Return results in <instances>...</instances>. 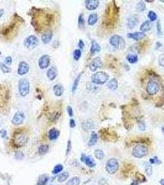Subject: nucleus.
<instances>
[{
	"label": "nucleus",
	"instance_id": "f257e3e1",
	"mask_svg": "<svg viewBox=\"0 0 164 185\" xmlns=\"http://www.w3.org/2000/svg\"><path fill=\"white\" fill-rule=\"evenodd\" d=\"M29 140V136L23 130L21 129H18L16 131V133L13 136L12 142L14 146L17 147H22L24 146Z\"/></svg>",
	"mask_w": 164,
	"mask_h": 185
},
{
	"label": "nucleus",
	"instance_id": "f03ea898",
	"mask_svg": "<svg viewBox=\"0 0 164 185\" xmlns=\"http://www.w3.org/2000/svg\"><path fill=\"white\" fill-rule=\"evenodd\" d=\"M109 75L104 72H97L93 74L91 80V82L96 85H102L108 81Z\"/></svg>",
	"mask_w": 164,
	"mask_h": 185
},
{
	"label": "nucleus",
	"instance_id": "7ed1b4c3",
	"mask_svg": "<svg viewBox=\"0 0 164 185\" xmlns=\"http://www.w3.org/2000/svg\"><path fill=\"white\" fill-rule=\"evenodd\" d=\"M30 82L25 78H22L19 80L18 90L19 94L22 97H25L30 92Z\"/></svg>",
	"mask_w": 164,
	"mask_h": 185
},
{
	"label": "nucleus",
	"instance_id": "20e7f679",
	"mask_svg": "<svg viewBox=\"0 0 164 185\" xmlns=\"http://www.w3.org/2000/svg\"><path fill=\"white\" fill-rule=\"evenodd\" d=\"M109 43L111 46L116 49L121 50L125 48V41L122 37L119 35L112 36L110 38Z\"/></svg>",
	"mask_w": 164,
	"mask_h": 185
},
{
	"label": "nucleus",
	"instance_id": "39448f33",
	"mask_svg": "<svg viewBox=\"0 0 164 185\" xmlns=\"http://www.w3.org/2000/svg\"><path fill=\"white\" fill-rule=\"evenodd\" d=\"M148 153V148L143 145H138L134 146L132 151L133 156L138 159H141L143 157L146 156Z\"/></svg>",
	"mask_w": 164,
	"mask_h": 185
},
{
	"label": "nucleus",
	"instance_id": "423d86ee",
	"mask_svg": "<svg viewBox=\"0 0 164 185\" xmlns=\"http://www.w3.org/2000/svg\"><path fill=\"white\" fill-rule=\"evenodd\" d=\"M119 168V162L115 158H111L107 160L106 164V170L109 174L112 175L117 172Z\"/></svg>",
	"mask_w": 164,
	"mask_h": 185
},
{
	"label": "nucleus",
	"instance_id": "0eeeda50",
	"mask_svg": "<svg viewBox=\"0 0 164 185\" xmlns=\"http://www.w3.org/2000/svg\"><path fill=\"white\" fill-rule=\"evenodd\" d=\"M23 45H24V46L26 48L29 49H33L36 48L37 46H38L39 40L36 36L30 35L27 36L24 40Z\"/></svg>",
	"mask_w": 164,
	"mask_h": 185
},
{
	"label": "nucleus",
	"instance_id": "6e6552de",
	"mask_svg": "<svg viewBox=\"0 0 164 185\" xmlns=\"http://www.w3.org/2000/svg\"><path fill=\"white\" fill-rule=\"evenodd\" d=\"M160 89V85L154 80H151L148 83L146 86V91L149 95H156Z\"/></svg>",
	"mask_w": 164,
	"mask_h": 185
},
{
	"label": "nucleus",
	"instance_id": "1a4fd4ad",
	"mask_svg": "<svg viewBox=\"0 0 164 185\" xmlns=\"http://www.w3.org/2000/svg\"><path fill=\"white\" fill-rule=\"evenodd\" d=\"M25 119V114L22 111H17L12 119V123L15 125H20L22 124Z\"/></svg>",
	"mask_w": 164,
	"mask_h": 185
},
{
	"label": "nucleus",
	"instance_id": "9d476101",
	"mask_svg": "<svg viewBox=\"0 0 164 185\" xmlns=\"http://www.w3.org/2000/svg\"><path fill=\"white\" fill-rule=\"evenodd\" d=\"M80 159H81V161L85 163L88 167L93 168L96 166L95 161L91 156H86L85 154L82 153L80 157Z\"/></svg>",
	"mask_w": 164,
	"mask_h": 185
},
{
	"label": "nucleus",
	"instance_id": "9b49d317",
	"mask_svg": "<svg viewBox=\"0 0 164 185\" xmlns=\"http://www.w3.org/2000/svg\"><path fill=\"white\" fill-rule=\"evenodd\" d=\"M102 66V62L99 57H96L92 60L90 64V69L91 72H96L98 69Z\"/></svg>",
	"mask_w": 164,
	"mask_h": 185
},
{
	"label": "nucleus",
	"instance_id": "f8f14e48",
	"mask_svg": "<svg viewBox=\"0 0 164 185\" xmlns=\"http://www.w3.org/2000/svg\"><path fill=\"white\" fill-rule=\"evenodd\" d=\"M50 64V57L48 55H43L38 60V66L41 69L48 68Z\"/></svg>",
	"mask_w": 164,
	"mask_h": 185
},
{
	"label": "nucleus",
	"instance_id": "ddd939ff",
	"mask_svg": "<svg viewBox=\"0 0 164 185\" xmlns=\"http://www.w3.org/2000/svg\"><path fill=\"white\" fill-rule=\"evenodd\" d=\"M30 66L25 61H22L19 64L17 69V73L19 75H24L29 71Z\"/></svg>",
	"mask_w": 164,
	"mask_h": 185
},
{
	"label": "nucleus",
	"instance_id": "4468645a",
	"mask_svg": "<svg viewBox=\"0 0 164 185\" xmlns=\"http://www.w3.org/2000/svg\"><path fill=\"white\" fill-rule=\"evenodd\" d=\"M16 25V22H12V23H11V24L8 25V27H6L4 28V29H3L1 32V34L3 35V36L5 37H8L9 35H10L12 32H14V30L15 29V27Z\"/></svg>",
	"mask_w": 164,
	"mask_h": 185
},
{
	"label": "nucleus",
	"instance_id": "2eb2a0df",
	"mask_svg": "<svg viewBox=\"0 0 164 185\" xmlns=\"http://www.w3.org/2000/svg\"><path fill=\"white\" fill-rule=\"evenodd\" d=\"M99 1L97 0H86L85 1L86 8L90 11H93L97 9L99 6Z\"/></svg>",
	"mask_w": 164,
	"mask_h": 185
},
{
	"label": "nucleus",
	"instance_id": "dca6fc26",
	"mask_svg": "<svg viewBox=\"0 0 164 185\" xmlns=\"http://www.w3.org/2000/svg\"><path fill=\"white\" fill-rule=\"evenodd\" d=\"M146 36V35L143 32H136L134 33H128L127 34V37L128 38L133 39L136 41H139L144 39Z\"/></svg>",
	"mask_w": 164,
	"mask_h": 185
},
{
	"label": "nucleus",
	"instance_id": "f3484780",
	"mask_svg": "<svg viewBox=\"0 0 164 185\" xmlns=\"http://www.w3.org/2000/svg\"><path fill=\"white\" fill-rule=\"evenodd\" d=\"M138 18L136 15H132L130 16L127 19V23H126V25H127L128 28L129 29H132L134 27L137 26L138 23Z\"/></svg>",
	"mask_w": 164,
	"mask_h": 185
},
{
	"label": "nucleus",
	"instance_id": "a211bd4d",
	"mask_svg": "<svg viewBox=\"0 0 164 185\" xmlns=\"http://www.w3.org/2000/svg\"><path fill=\"white\" fill-rule=\"evenodd\" d=\"M47 77L51 81H53L58 76V70L55 67H51L49 68L46 73Z\"/></svg>",
	"mask_w": 164,
	"mask_h": 185
},
{
	"label": "nucleus",
	"instance_id": "6ab92c4d",
	"mask_svg": "<svg viewBox=\"0 0 164 185\" xmlns=\"http://www.w3.org/2000/svg\"><path fill=\"white\" fill-rule=\"evenodd\" d=\"M53 38V32L51 30L45 32L41 36L42 42L44 44H48Z\"/></svg>",
	"mask_w": 164,
	"mask_h": 185
},
{
	"label": "nucleus",
	"instance_id": "aec40b11",
	"mask_svg": "<svg viewBox=\"0 0 164 185\" xmlns=\"http://www.w3.org/2000/svg\"><path fill=\"white\" fill-rule=\"evenodd\" d=\"M60 135V132L55 128H51L48 132V138L50 140L53 141L58 139Z\"/></svg>",
	"mask_w": 164,
	"mask_h": 185
},
{
	"label": "nucleus",
	"instance_id": "412c9836",
	"mask_svg": "<svg viewBox=\"0 0 164 185\" xmlns=\"http://www.w3.org/2000/svg\"><path fill=\"white\" fill-rule=\"evenodd\" d=\"M101 49V46L99 45L95 40H92L91 45L90 48V52L91 54H95V53H99Z\"/></svg>",
	"mask_w": 164,
	"mask_h": 185
},
{
	"label": "nucleus",
	"instance_id": "4be33fe9",
	"mask_svg": "<svg viewBox=\"0 0 164 185\" xmlns=\"http://www.w3.org/2000/svg\"><path fill=\"white\" fill-rule=\"evenodd\" d=\"M53 91H54V95L56 96H61L64 91V86L61 84H56L53 87Z\"/></svg>",
	"mask_w": 164,
	"mask_h": 185
},
{
	"label": "nucleus",
	"instance_id": "5701e85b",
	"mask_svg": "<svg viewBox=\"0 0 164 185\" xmlns=\"http://www.w3.org/2000/svg\"><path fill=\"white\" fill-rule=\"evenodd\" d=\"M151 27H152L151 22L149 20H148L144 22L143 24L141 25L140 30L142 32H143V33H144V32H147L151 30Z\"/></svg>",
	"mask_w": 164,
	"mask_h": 185
},
{
	"label": "nucleus",
	"instance_id": "b1692460",
	"mask_svg": "<svg viewBox=\"0 0 164 185\" xmlns=\"http://www.w3.org/2000/svg\"><path fill=\"white\" fill-rule=\"evenodd\" d=\"M97 140H98L97 135L95 132H93L91 134V137L90 138V140H89V141L88 143V145L89 146H95L97 143Z\"/></svg>",
	"mask_w": 164,
	"mask_h": 185
},
{
	"label": "nucleus",
	"instance_id": "393cba45",
	"mask_svg": "<svg viewBox=\"0 0 164 185\" xmlns=\"http://www.w3.org/2000/svg\"><path fill=\"white\" fill-rule=\"evenodd\" d=\"M98 16L96 13H91L89 16L88 19V24L90 25H94L97 22Z\"/></svg>",
	"mask_w": 164,
	"mask_h": 185
},
{
	"label": "nucleus",
	"instance_id": "a878e982",
	"mask_svg": "<svg viewBox=\"0 0 164 185\" xmlns=\"http://www.w3.org/2000/svg\"><path fill=\"white\" fill-rule=\"evenodd\" d=\"M118 86H119L118 81H117L115 78H112V79L110 80L107 84V88L112 90H116L117 88H118Z\"/></svg>",
	"mask_w": 164,
	"mask_h": 185
},
{
	"label": "nucleus",
	"instance_id": "bb28decb",
	"mask_svg": "<svg viewBox=\"0 0 164 185\" xmlns=\"http://www.w3.org/2000/svg\"><path fill=\"white\" fill-rule=\"evenodd\" d=\"M82 74H83V72H81L80 73H79L78 75V76L76 77L75 79V80H74L73 83L72 88V92H75V91L77 90V88L78 86V85H79L80 81V78L82 77Z\"/></svg>",
	"mask_w": 164,
	"mask_h": 185
},
{
	"label": "nucleus",
	"instance_id": "cd10ccee",
	"mask_svg": "<svg viewBox=\"0 0 164 185\" xmlns=\"http://www.w3.org/2000/svg\"><path fill=\"white\" fill-rule=\"evenodd\" d=\"M49 180V177L46 175H42L38 178L37 184L38 185H46L47 182Z\"/></svg>",
	"mask_w": 164,
	"mask_h": 185
},
{
	"label": "nucleus",
	"instance_id": "c85d7f7f",
	"mask_svg": "<svg viewBox=\"0 0 164 185\" xmlns=\"http://www.w3.org/2000/svg\"><path fill=\"white\" fill-rule=\"evenodd\" d=\"M126 60L130 64H135L138 61V57L137 55L133 54H129L126 56Z\"/></svg>",
	"mask_w": 164,
	"mask_h": 185
},
{
	"label": "nucleus",
	"instance_id": "c756f323",
	"mask_svg": "<svg viewBox=\"0 0 164 185\" xmlns=\"http://www.w3.org/2000/svg\"><path fill=\"white\" fill-rule=\"evenodd\" d=\"M94 154H95V156L96 158L98 160H103L105 157V154L104 153V152H103V151L100 149H96L95 151Z\"/></svg>",
	"mask_w": 164,
	"mask_h": 185
},
{
	"label": "nucleus",
	"instance_id": "7c9ffc66",
	"mask_svg": "<svg viewBox=\"0 0 164 185\" xmlns=\"http://www.w3.org/2000/svg\"><path fill=\"white\" fill-rule=\"evenodd\" d=\"M49 145H41L38 148V153L41 156L45 155L49 150Z\"/></svg>",
	"mask_w": 164,
	"mask_h": 185
},
{
	"label": "nucleus",
	"instance_id": "2f4dec72",
	"mask_svg": "<svg viewBox=\"0 0 164 185\" xmlns=\"http://www.w3.org/2000/svg\"><path fill=\"white\" fill-rule=\"evenodd\" d=\"M146 9V6L145 3L141 1L139 2H138L136 6V10H137L138 12H143V11H144Z\"/></svg>",
	"mask_w": 164,
	"mask_h": 185
},
{
	"label": "nucleus",
	"instance_id": "473e14b6",
	"mask_svg": "<svg viewBox=\"0 0 164 185\" xmlns=\"http://www.w3.org/2000/svg\"><path fill=\"white\" fill-rule=\"evenodd\" d=\"M83 128L86 130H91L94 128V123L90 120H86V121L84 122L83 123Z\"/></svg>",
	"mask_w": 164,
	"mask_h": 185
},
{
	"label": "nucleus",
	"instance_id": "72a5a7b5",
	"mask_svg": "<svg viewBox=\"0 0 164 185\" xmlns=\"http://www.w3.org/2000/svg\"><path fill=\"white\" fill-rule=\"evenodd\" d=\"M78 25L80 29H84L85 25V20L84 18L83 17V14H80L78 16Z\"/></svg>",
	"mask_w": 164,
	"mask_h": 185
},
{
	"label": "nucleus",
	"instance_id": "f704fd0d",
	"mask_svg": "<svg viewBox=\"0 0 164 185\" xmlns=\"http://www.w3.org/2000/svg\"><path fill=\"white\" fill-rule=\"evenodd\" d=\"M144 170L145 172L148 176H151L152 174V166L149 162H145L144 164Z\"/></svg>",
	"mask_w": 164,
	"mask_h": 185
},
{
	"label": "nucleus",
	"instance_id": "c9c22d12",
	"mask_svg": "<svg viewBox=\"0 0 164 185\" xmlns=\"http://www.w3.org/2000/svg\"><path fill=\"white\" fill-rule=\"evenodd\" d=\"M80 183V178L79 177H73L69 180L66 185H79Z\"/></svg>",
	"mask_w": 164,
	"mask_h": 185
},
{
	"label": "nucleus",
	"instance_id": "e433bc0d",
	"mask_svg": "<svg viewBox=\"0 0 164 185\" xmlns=\"http://www.w3.org/2000/svg\"><path fill=\"white\" fill-rule=\"evenodd\" d=\"M69 177V173L67 172H65L61 173L59 176L58 181L59 183H62V182H65V180H67L68 179Z\"/></svg>",
	"mask_w": 164,
	"mask_h": 185
},
{
	"label": "nucleus",
	"instance_id": "4c0bfd02",
	"mask_svg": "<svg viewBox=\"0 0 164 185\" xmlns=\"http://www.w3.org/2000/svg\"><path fill=\"white\" fill-rule=\"evenodd\" d=\"M0 69H1V71L4 73H10L12 71L11 69L9 68L7 65H6L4 63H0Z\"/></svg>",
	"mask_w": 164,
	"mask_h": 185
},
{
	"label": "nucleus",
	"instance_id": "58836bf2",
	"mask_svg": "<svg viewBox=\"0 0 164 185\" xmlns=\"http://www.w3.org/2000/svg\"><path fill=\"white\" fill-rule=\"evenodd\" d=\"M81 56H82V51L80 49H77L74 51L73 53V57L75 61H78V60L80 59Z\"/></svg>",
	"mask_w": 164,
	"mask_h": 185
},
{
	"label": "nucleus",
	"instance_id": "ea45409f",
	"mask_svg": "<svg viewBox=\"0 0 164 185\" xmlns=\"http://www.w3.org/2000/svg\"><path fill=\"white\" fill-rule=\"evenodd\" d=\"M148 17L149 18V21L151 22L155 21L157 20V14L154 11H150L148 12Z\"/></svg>",
	"mask_w": 164,
	"mask_h": 185
},
{
	"label": "nucleus",
	"instance_id": "a19ab883",
	"mask_svg": "<svg viewBox=\"0 0 164 185\" xmlns=\"http://www.w3.org/2000/svg\"><path fill=\"white\" fill-rule=\"evenodd\" d=\"M64 169V166L62 164H58L56 165L53 170V173L54 175L58 174L59 173H60L61 171Z\"/></svg>",
	"mask_w": 164,
	"mask_h": 185
},
{
	"label": "nucleus",
	"instance_id": "79ce46f5",
	"mask_svg": "<svg viewBox=\"0 0 164 185\" xmlns=\"http://www.w3.org/2000/svg\"><path fill=\"white\" fill-rule=\"evenodd\" d=\"M149 162L151 165L154 164V165H160L162 164V162L161 160H159L158 159V157L157 156H155L149 159Z\"/></svg>",
	"mask_w": 164,
	"mask_h": 185
},
{
	"label": "nucleus",
	"instance_id": "37998d69",
	"mask_svg": "<svg viewBox=\"0 0 164 185\" xmlns=\"http://www.w3.org/2000/svg\"><path fill=\"white\" fill-rule=\"evenodd\" d=\"M136 177L137 178V180L139 182H145L146 181V178L144 177V175L141 174L139 172L136 173Z\"/></svg>",
	"mask_w": 164,
	"mask_h": 185
},
{
	"label": "nucleus",
	"instance_id": "c03bdc74",
	"mask_svg": "<svg viewBox=\"0 0 164 185\" xmlns=\"http://www.w3.org/2000/svg\"><path fill=\"white\" fill-rule=\"evenodd\" d=\"M157 34L159 36H161L162 35L161 23L160 20H158L157 23Z\"/></svg>",
	"mask_w": 164,
	"mask_h": 185
},
{
	"label": "nucleus",
	"instance_id": "a18cd8bd",
	"mask_svg": "<svg viewBox=\"0 0 164 185\" xmlns=\"http://www.w3.org/2000/svg\"><path fill=\"white\" fill-rule=\"evenodd\" d=\"M158 61H159V66L162 67H164V53L159 56Z\"/></svg>",
	"mask_w": 164,
	"mask_h": 185
},
{
	"label": "nucleus",
	"instance_id": "49530a36",
	"mask_svg": "<svg viewBox=\"0 0 164 185\" xmlns=\"http://www.w3.org/2000/svg\"><path fill=\"white\" fill-rule=\"evenodd\" d=\"M15 157L17 160H22L23 157H24V155H23V154L21 151L17 152L15 154Z\"/></svg>",
	"mask_w": 164,
	"mask_h": 185
},
{
	"label": "nucleus",
	"instance_id": "de8ad7c7",
	"mask_svg": "<svg viewBox=\"0 0 164 185\" xmlns=\"http://www.w3.org/2000/svg\"><path fill=\"white\" fill-rule=\"evenodd\" d=\"M12 62V59L11 56L6 57L5 58V60H4V64L6 65H8V66H11Z\"/></svg>",
	"mask_w": 164,
	"mask_h": 185
},
{
	"label": "nucleus",
	"instance_id": "09e8293b",
	"mask_svg": "<svg viewBox=\"0 0 164 185\" xmlns=\"http://www.w3.org/2000/svg\"><path fill=\"white\" fill-rule=\"evenodd\" d=\"M67 113L69 114V115L70 117H73V109L70 106H68L67 108Z\"/></svg>",
	"mask_w": 164,
	"mask_h": 185
},
{
	"label": "nucleus",
	"instance_id": "8fccbe9b",
	"mask_svg": "<svg viewBox=\"0 0 164 185\" xmlns=\"http://www.w3.org/2000/svg\"><path fill=\"white\" fill-rule=\"evenodd\" d=\"M72 149V143H71V141L69 140L68 141V144H67V152H66V154L68 155L70 152L71 151Z\"/></svg>",
	"mask_w": 164,
	"mask_h": 185
},
{
	"label": "nucleus",
	"instance_id": "3c124183",
	"mask_svg": "<svg viewBox=\"0 0 164 185\" xmlns=\"http://www.w3.org/2000/svg\"><path fill=\"white\" fill-rule=\"evenodd\" d=\"M69 125H70V127L72 128H73L75 127L76 126V123H75V120L73 119H71L69 121Z\"/></svg>",
	"mask_w": 164,
	"mask_h": 185
},
{
	"label": "nucleus",
	"instance_id": "603ef678",
	"mask_svg": "<svg viewBox=\"0 0 164 185\" xmlns=\"http://www.w3.org/2000/svg\"><path fill=\"white\" fill-rule=\"evenodd\" d=\"M78 46L80 48V49H82L84 48V47H85V43H84V41L82 40H79Z\"/></svg>",
	"mask_w": 164,
	"mask_h": 185
},
{
	"label": "nucleus",
	"instance_id": "864d4df0",
	"mask_svg": "<svg viewBox=\"0 0 164 185\" xmlns=\"http://www.w3.org/2000/svg\"><path fill=\"white\" fill-rule=\"evenodd\" d=\"M0 135H1V136L3 138H6L7 136L6 130H2L0 131Z\"/></svg>",
	"mask_w": 164,
	"mask_h": 185
},
{
	"label": "nucleus",
	"instance_id": "5fc2aeb1",
	"mask_svg": "<svg viewBox=\"0 0 164 185\" xmlns=\"http://www.w3.org/2000/svg\"><path fill=\"white\" fill-rule=\"evenodd\" d=\"M139 129L141 130V131H143L145 130V128H146V127H145V124L144 123H141L139 124Z\"/></svg>",
	"mask_w": 164,
	"mask_h": 185
},
{
	"label": "nucleus",
	"instance_id": "6e6d98bb",
	"mask_svg": "<svg viewBox=\"0 0 164 185\" xmlns=\"http://www.w3.org/2000/svg\"><path fill=\"white\" fill-rule=\"evenodd\" d=\"M4 9L0 8V18H1L4 15Z\"/></svg>",
	"mask_w": 164,
	"mask_h": 185
},
{
	"label": "nucleus",
	"instance_id": "4d7b16f0",
	"mask_svg": "<svg viewBox=\"0 0 164 185\" xmlns=\"http://www.w3.org/2000/svg\"><path fill=\"white\" fill-rule=\"evenodd\" d=\"M139 184V182L138 180H135V181H133V182L131 184V185H138Z\"/></svg>",
	"mask_w": 164,
	"mask_h": 185
},
{
	"label": "nucleus",
	"instance_id": "13d9d810",
	"mask_svg": "<svg viewBox=\"0 0 164 185\" xmlns=\"http://www.w3.org/2000/svg\"><path fill=\"white\" fill-rule=\"evenodd\" d=\"M159 183L161 184V185H164V178L161 179L160 180V182H159Z\"/></svg>",
	"mask_w": 164,
	"mask_h": 185
},
{
	"label": "nucleus",
	"instance_id": "bf43d9fd",
	"mask_svg": "<svg viewBox=\"0 0 164 185\" xmlns=\"http://www.w3.org/2000/svg\"><path fill=\"white\" fill-rule=\"evenodd\" d=\"M162 133H163V135H164V126H163V127H162Z\"/></svg>",
	"mask_w": 164,
	"mask_h": 185
},
{
	"label": "nucleus",
	"instance_id": "052dcab7",
	"mask_svg": "<svg viewBox=\"0 0 164 185\" xmlns=\"http://www.w3.org/2000/svg\"><path fill=\"white\" fill-rule=\"evenodd\" d=\"M147 2H154V1H146Z\"/></svg>",
	"mask_w": 164,
	"mask_h": 185
},
{
	"label": "nucleus",
	"instance_id": "680f3d73",
	"mask_svg": "<svg viewBox=\"0 0 164 185\" xmlns=\"http://www.w3.org/2000/svg\"><path fill=\"white\" fill-rule=\"evenodd\" d=\"M1 54V51H0V55Z\"/></svg>",
	"mask_w": 164,
	"mask_h": 185
}]
</instances>
